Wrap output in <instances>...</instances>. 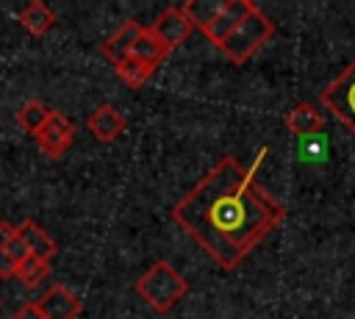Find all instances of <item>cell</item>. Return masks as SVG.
<instances>
[{"label": "cell", "mask_w": 355, "mask_h": 319, "mask_svg": "<svg viewBox=\"0 0 355 319\" xmlns=\"http://www.w3.org/2000/svg\"><path fill=\"white\" fill-rule=\"evenodd\" d=\"M297 153H300V158L302 161H322L324 155H327V141H324V136H308V139H300V147H297Z\"/></svg>", "instance_id": "cell-18"}, {"label": "cell", "mask_w": 355, "mask_h": 319, "mask_svg": "<svg viewBox=\"0 0 355 319\" xmlns=\"http://www.w3.org/2000/svg\"><path fill=\"white\" fill-rule=\"evenodd\" d=\"M47 275H50V261H42V258H25L19 266H17V272H14V277L22 283V286H28V288H36L39 283H44L47 280Z\"/></svg>", "instance_id": "cell-17"}, {"label": "cell", "mask_w": 355, "mask_h": 319, "mask_svg": "<svg viewBox=\"0 0 355 319\" xmlns=\"http://www.w3.org/2000/svg\"><path fill=\"white\" fill-rule=\"evenodd\" d=\"M258 6L252 3V0H219V6H216V11L200 25V33L214 44V47H219L222 42H225V36L250 14V11H255Z\"/></svg>", "instance_id": "cell-5"}, {"label": "cell", "mask_w": 355, "mask_h": 319, "mask_svg": "<svg viewBox=\"0 0 355 319\" xmlns=\"http://www.w3.org/2000/svg\"><path fill=\"white\" fill-rule=\"evenodd\" d=\"M6 255H8V261L14 264V269L25 261V258H31V252H28V247H25V241L17 236V230L8 236V241H6Z\"/></svg>", "instance_id": "cell-20"}, {"label": "cell", "mask_w": 355, "mask_h": 319, "mask_svg": "<svg viewBox=\"0 0 355 319\" xmlns=\"http://www.w3.org/2000/svg\"><path fill=\"white\" fill-rule=\"evenodd\" d=\"M322 105L355 136V58L344 67V72L338 78H333L322 94H319Z\"/></svg>", "instance_id": "cell-4"}, {"label": "cell", "mask_w": 355, "mask_h": 319, "mask_svg": "<svg viewBox=\"0 0 355 319\" xmlns=\"http://www.w3.org/2000/svg\"><path fill=\"white\" fill-rule=\"evenodd\" d=\"M272 33H275V22L261 11V8H255V11H250L227 36H225V42L216 47L227 61H233V64H244V61H250L269 39H272Z\"/></svg>", "instance_id": "cell-3"}, {"label": "cell", "mask_w": 355, "mask_h": 319, "mask_svg": "<svg viewBox=\"0 0 355 319\" xmlns=\"http://www.w3.org/2000/svg\"><path fill=\"white\" fill-rule=\"evenodd\" d=\"M169 53H172V50H169V47H166V44H164L153 31H150V25H144V28H141V33L133 39V44H130V53H128V55H130V58H136L139 64H144V67H150V69L155 72V69L169 58Z\"/></svg>", "instance_id": "cell-11"}, {"label": "cell", "mask_w": 355, "mask_h": 319, "mask_svg": "<svg viewBox=\"0 0 355 319\" xmlns=\"http://www.w3.org/2000/svg\"><path fill=\"white\" fill-rule=\"evenodd\" d=\"M114 67V72L119 75V80L128 86V89H141L147 80H150V75H153V69L150 67H144V64H139L136 58H130V55H125V58H119L116 64H111Z\"/></svg>", "instance_id": "cell-16"}, {"label": "cell", "mask_w": 355, "mask_h": 319, "mask_svg": "<svg viewBox=\"0 0 355 319\" xmlns=\"http://www.w3.org/2000/svg\"><path fill=\"white\" fill-rule=\"evenodd\" d=\"M133 291L155 311V313H169L186 294H189V280L164 258L153 261L133 283Z\"/></svg>", "instance_id": "cell-2"}, {"label": "cell", "mask_w": 355, "mask_h": 319, "mask_svg": "<svg viewBox=\"0 0 355 319\" xmlns=\"http://www.w3.org/2000/svg\"><path fill=\"white\" fill-rule=\"evenodd\" d=\"M36 302L44 319H78L80 316V297L64 283H53Z\"/></svg>", "instance_id": "cell-8"}, {"label": "cell", "mask_w": 355, "mask_h": 319, "mask_svg": "<svg viewBox=\"0 0 355 319\" xmlns=\"http://www.w3.org/2000/svg\"><path fill=\"white\" fill-rule=\"evenodd\" d=\"M50 111L53 108H47L42 100H25L17 111H14V122L25 130V133H31V136H36L39 130H42V125L47 122V117H50Z\"/></svg>", "instance_id": "cell-15"}, {"label": "cell", "mask_w": 355, "mask_h": 319, "mask_svg": "<svg viewBox=\"0 0 355 319\" xmlns=\"http://www.w3.org/2000/svg\"><path fill=\"white\" fill-rule=\"evenodd\" d=\"M11 319H44V313L39 311V302L33 300V302H22V305L11 313Z\"/></svg>", "instance_id": "cell-21"}, {"label": "cell", "mask_w": 355, "mask_h": 319, "mask_svg": "<svg viewBox=\"0 0 355 319\" xmlns=\"http://www.w3.org/2000/svg\"><path fill=\"white\" fill-rule=\"evenodd\" d=\"M266 153L261 147L250 166L222 155L169 211L172 222L225 272L236 269L286 219V205L255 178Z\"/></svg>", "instance_id": "cell-1"}, {"label": "cell", "mask_w": 355, "mask_h": 319, "mask_svg": "<svg viewBox=\"0 0 355 319\" xmlns=\"http://www.w3.org/2000/svg\"><path fill=\"white\" fill-rule=\"evenodd\" d=\"M17 19H19V25H22L31 36H44V33H50L53 25H55V11H53L47 3H42V0H31V3L17 14Z\"/></svg>", "instance_id": "cell-14"}, {"label": "cell", "mask_w": 355, "mask_h": 319, "mask_svg": "<svg viewBox=\"0 0 355 319\" xmlns=\"http://www.w3.org/2000/svg\"><path fill=\"white\" fill-rule=\"evenodd\" d=\"M150 31H153L169 50H175V47H180V44L191 36L194 22H191V17L186 14L183 6H169V8H164V11L158 14V19L150 25Z\"/></svg>", "instance_id": "cell-7"}, {"label": "cell", "mask_w": 355, "mask_h": 319, "mask_svg": "<svg viewBox=\"0 0 355 319\" xmlns=\"http://www.w3.org/2000/svg\"><path fill=\"white\" fill-rule=\"evenodd\" d=\"M141 22L139 19H128V22H122L103 44H100V53H103V58L105 61H111V64H116L119 58H125L128 53H130V44H133V39L141 33Z\"/></svg>", "instance_id": "cell-13"}, {"label": "cell", "mask_w": 355, "mask_h": 319, "mask_svg": "<svg viewBox=\"0 0 355 319\" xmlns=\"http://www.w3.org/2000/svg\"><path fill=\"white\" fill-rule=\"evenodd\" d=\"M283 125H286V130H288L291 136L308 139V136L322 133V128H324V114H322L313 103H297V105L286 114Z\"/></svg>", "instance_id": "cell-10"}, {"label": "cell", "mask_w": 355, "mask_h": 319, "mask_svg": "<svg viewBox=\"0 0 355 319\" xmlns=\"http://www.w3.org/2000/svg\"><path fill=\"white\" fill-rule=\"evenodd\" d=\"M125 114L119 111V108H114L111 103H103V105H97L89 117H86V128H89V133L97 139V141H103V144H111V141H116L122 133H125Z\"/></svg>", "instance_id": "cell-9"}, {"label": "cell", "mask_w": 355, "mask_h": 319, "mask_svg": "<svg viewBox=\"0 0 355 319\" xmlns=\"http://www.w3.org/2000/svg\"><path fill=\"white\" fill-rule=\"evenodd\" d=\"M14 233V222H0V277L3 280H8V277H14V264L8 261V255H6V241H8V236Z\"/></svg>", "instance_id": "cell-19"}, {"label": "cell", "mask_w": 355, "mask_h": 319, "mask_svg": "<svg viewBox=\"0 0 355 319\" xmlns=\"http://www.w3.org/2000/svg\"><path fill=\"white\" fill-rule=\"evenodd\" d=\"M33 139H36V147L44 158L58 161L61 155H67V150L75 141V122L67 119L61 111H50L47 122L42 125V130Z\"/></svg>", "instance_id": "cell-6"}, {"label": "cell", "mask_w": 355, "mask_h": 319, "mask_svg": "<svg viewBox=\"0 0 355 319\" xmlns=\"http://www.w3.org/2000/svg\"><path fill=\"white\" fill-rule=\"evenodd\" d=\"M14 230H17V236L25 241V247H28V252H31L33 258L50 261V258L58 252L55 239H53L50 233H44V227H39L33 219H22V222H17Z\"/></svg>", "instance_id": "cell-12"}]
</instances>
